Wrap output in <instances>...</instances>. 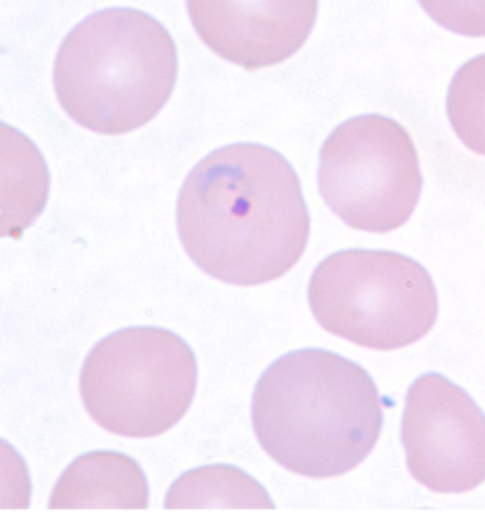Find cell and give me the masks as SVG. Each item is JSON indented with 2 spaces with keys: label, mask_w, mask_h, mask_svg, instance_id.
<instances>
[{
  "label": "cell",
  "mask_w": 485,
  "mask_h": 512,
  "mask_svg": "<svg viewBox=\"0 0 485 512\" xmlns=\"http://www.w3.org/2000/svg\"><path fill=\"white\" fill-rule=\"evenodd\" d=\"M175 217L185 254L232 286L286 276L311 237L296 170L259 143H232L202 158L180 188Z\"/></svg>",
  "instance_id": "6da1fadb"
},
{
  "label": "cell",
  "mask_w": 485,
  "mask_h": 512,
  "mask_svg": "<svg viewBox=\"0 0 485 512\" xmlns=\"http://www.w3.org/2000/svg\"><path fill=\"white\" fill-rule=\"evenodd\" d=\"M385 402L370 372L338 352L306 348L271 362L252 394L259 446L289 473L340 478L375 448Z\"/></svg>",
  "instance_id": "7a4b0ae2"
},
{
  "label": "cell",
  "mask_w": 485,
  "mask_h": 512,
  "mask_svg": "<svg viewBox=\"0 0 485 512\" xmlns=\"http://www.w3.org/2000/svg\"><path fill=\"white\" fill-rule=\"evenodd\" d=\"M52 79L74 124L124 136L168 104L178 82V50L161 20L143 10H97L67 32Z\"/></svg>",
  "instance_id": "3957f363"
},
{
  "label": "cell",
  "mask_w": 485,
  "mask_h": 512,
  "mask_svg": "<svg viewBox=\"0 0 485 512\" xmlns=\"http://www.w3.org/2000/svg\"><path fill=\"white\" fill-rule=\"evenodd\" d=\"M195 389L193 348L156 325H133L101 338L79 375L87 414L124 439H153L173 429L188 414Z\"/></svg>",
  "instance_id": "277c9868"
},
{
  "label": "cell",
  "mask_w": 485,
  "mask_h": 512,
  "mask_svg": "<svg viewBox=\"0 0 485 512\" xmlns=\"http://www.w3.org/2000/svg\"><path fill=\"white\" fill-rule=\"evenodd\" d=\"M308 306L335 338L370 350H399L434 328L439 293L412 256L348 249L325 256L313 269Z\"/></svg>",
  "instance_id": "5b68a950"
},
{
  "label": "cell",
  "mask_w": 485,
  "mask_h": 512,
  "mask_svg": "<svg viewBox=\"0 0 485 512\" xmlns=\"http://www.w3.org/2000/svg\"><path fill=\"white\" fill-rule=\"evenodd\" d=\"M421 188L417 146L407 128L389 116H355L325 138L318 190L348 227L394 232L414 215Z\"/></svg>",
  "instance_id": "8992f818"
},
{
  "label": "cell",
  "mask_w": 485,
  "mask_h": 512,
  "mask_svg": "<svg viewBox=\"0 0 485 512\" xmlns=\"http://www.w3.org/2000/svg\"><path fill=\"white\" fill-rule=\"evenodd\" d=\"M402 446L412 478L431 493H471L485 480L483 409L439 372L407 389Z\"/></svg>",
  "instance_id": "52a82bcc"
},
{
  "label": "cell",
  "mask_w": 485,
  "mask_h": 512,
  "mask_svg": "<svg viewBox=\"0 0 485 512\" xmlns=\"http://www.w3.org/2000/svg\"><path fill=\"white\" fill-rule=\"evenodd\" d=\"M185 10L197 37L215 55L249 72L291 60L318 18L316 0H188Z\"/></svg>",
  "instance_id": "ba28073f"
},
{
  "label": "cell",
  "mask_w": 485,
  "mask_h": 512,
  "mask_svg": "<svg viewBox=\"0 0 485 512\" xmlns=\"http://www.w3.org/2000/svg\"><path fill=\"white\" fill-rule=\"evenodd\" d=\"M151 503L141 463L119 451H92L74 458L57 478L52 510H146Z\"/></svg>",
  "instance_id": "9c48e42d"
},
{
  "label": "cell",
  "mask_w": 485,
  "mask_h": 512,
  "mask_svg": "<svg viewBox=\"0 0 485 512\" xmlns=\"http://www.w3.org/2000/svg\"><path fill=\"white\" fill-rule=\"evenodd\" d=\"M0 165H3V227L5 239H18L42 215L50 195V170L40 148L18 128L0 124Z\"/></svg>",
  "instance_id": "30bf717a"
},
{
  "label": "cell",
  "mask_w": 485,
  "mask_h": 512,
  "mask_svg": "<svg viewBox=\"0 0 485 512\" xmlns=\"http://www.w3.org/2000/svg\"><path fill=\"white\" fill-rule=\"evenodd\" d=\"M168 510H274L264 485L227 463L183 473L165 495Z\"/></svg>",
  "instance_id": "8fae6325"
},
{
  "label": "cell",
  "mask_w": 485,
  "mask_h": 512,
  "mask_svg": "<svg viewBox=\"0 0 485 512\" xmlns=\"http://www.w3.org/2000/svg\"><path fill=\"white\" fill-rule=\"evenodd\" d=\"M483 67L485 57H476L453 77L449 92V116L453 131L468 148L485 153L483 146Z\"/></svg>",
  "instance_id": "7c38bea8"
}]
</instances>
